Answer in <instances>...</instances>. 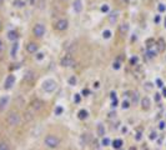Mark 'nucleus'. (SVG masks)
<instances>
[{"label":"nucleus","instance_id":"f257e3e1","mask_svg":"<svg viewBox=\"0 0 166 150\" xmlns=\"http://www.w3.org/2000/svg\"><path fill=\"white\" fill-rule=\"evenodd\" d=\"M6 123L9 124L10 126H18V125L21 123V115H20L18 111L11 110V111H9V114L6 116Z\"/></svg>","mask_w":166,"mask_h":150},{"label":"nucleus","instance_id":"f03ea898","mask_svg":"<svg viewBox=\"0 0 166 150\" xmlns=\"http://www.w3.org/2000/svg\"><path fill=\"white\" fill-rule=\"evenodd\" d=\"M44 143H45V145H46L48 148L56 149V148H59V145H60V139H59L57 136L50 134V135H48L46 138H45Z\"/></svg>","mask_w":166,"mask_h":150},{"label":"nucleus","instance_id":"7ed1b4c3","mask_svg":"<svg viewBox=\"0 0 166 150\" xmlns=\"http://www.w3.org/2000/svg\"><path fill=\"white\" fill-rule=\"evenodd\" d=\"M44 106H45V104L43 100H40V99H36V100H33L31 104H30V109L34 111V112H39L44 109Z\"/></svg>","mask_w":166,"mask_h":150},{"label":"nucleus","instance_id":"20e7f679","mask_svg":"<svg viewBox=\"0 0 166 150\" xmlns=\"http://www.w3.org/2000/svg\"><path fill=\"white\" fill-rule=\"evenodd\" d=\"M56 88V83L51 80V79H48V80H45L43 83V89L46 91V93H53L54 90H55Z\"/></svg>","mask_w":166,"mask_h":150},{"label":"nucleus","instance_id":"39448f33","mask_svg":"<svg viewBox=\"0 0 166 150\" xmlns=\"http://www.w3.org/2000/svg\"><path fill=\"white\" fill-rule=\"evenodd\" d=\"M33 34L36 38H43L45 34V26L43 24H35L33 28Z\"/></svg>","mask_w":166,"mask_h":150},{"label":"nucleus","instance_id":"423d86ee","mask_svg":"<svg viewBox=\"0 0 166 150\" xmlns=\"http://www.w3.org/2000/svg\"><path fill=\"white\" fill-rule=\"evenodd\" d=\"M60 65L64 66V68H71V66L75 65V59L70 55H66L60 60Z\"/></svg>","mask_w":166,"mask_h":150},{"label":"nucleus","instance_id":"0eeeda50","mask_svg":"<svg viewBox=\"0 0 166 150\" xmlns=\"http://www.w3.org/2000/svg\"><path fill=\"white\" fill-rule=\"evenodd\" d=\"M69 26V22L66 19H60V20H57V22L55 23V25H54V28H55V30L57 31H64L66 30Z\"/></svg>","mask_w":166,"mask_h":150},{"label":"nucleus","instance_id":"6e6552de","mask_svg":"<svg viewBox=\"0 0 166 150\" xmlns=\"http://www.w3.org/2000/svg\"><path fill=\"white\" fill-rule=\"evenodd\" d=\"M14 83H15V76H14V75H9V76L6 78V80H5L4 88H5L6 90H9V89H11V88H13Z\"/></svg>","mask_w":166,"mask_h":150},{"label":"nucleus","instance_id":"1a4fd4ad","mask_svg":"<svg viewBox=\"0 0 166 150\" xmlns=\"http://www.w3.org/2000/svg\"><path fill=\"white\" fill-rule=\"evenodd\" d=\"M25 49H26V51H28V53H30V54H34V53H36V51H38V49H39V45L36 44V43H29V44H26Z\"/></svg>","mask_w":166,"mask_h":150},{"label":"nucleus","instance_id":"9d476101","mask_svg":"<svg viewBox=\"0 0 166 150\" xmlns=\"http://www.w3.org/2000/svg\"><path fill=\"white\" fill-rule=\"evenodd\" d=\"M34 79H35V73L33 72V70H28L25 73V75H24V80L28 81V83L34 81Z\"/></svg>","mask_w":166,"mask_h":150},{"label":"nucleus","instance_id":"9b49d317","mask_svg":"<svg viewBox=\"0 0 166 150\" xmlns=\"http://www.w3.org/2000/svg\"><path fill=\"white\" fill-rule=\"evenodd\" d=\"M8 103H9V97H8V95H5V97H3L1 99H0V112L5 110Z\"/></svg>","mask_w":166,"mask_h":150},{"label":"nucleus","instance_id":"f8f14e48","mask_svg":"<svg viewBox=\"0 0 166 150\" xmlns=\"http://www.w3.org/2000/svg\"><path fill=\"white\" fill-rule=\"evenodd\" d=\"M118 16H119V12L118 11H111L110 15H109V23L110 24H116V20H118Z\"/></svg>","mask_w":166,"mask_h":150},{"label":"nucleus","instance_id":"ddd939ff","mask_svg":"<svg viewBox=\"0 0 166 150\" xmlns=\"http://www.w3.org/2000/svg\"><path fill=\"white\" fill-rule=\"evenodd\" d=\"M73 8L76 12H81L82 11V3L80 1V0H75L74 4H73Z\"/></svg>","mask_w":166,"mask_h":150},{"label":"nucleus","instance_id":"4468645a","mask_svg":"<svg viewBox=\"0 0 166 150\" xmlns=\"http://www.w3.org/2000/svg\"><path fill=\"white\" fill-rule=\"evenodd\" d=\"M81 143L84 145H89L91 143V135L90 134H82L81 135Z\"/></svg>","mask_w":166,"mask_h":150},{"label":"nucleus","instance_id":"2eb2a0df","mask_svg":"<svg viewBox=\"0 0 166 150\" xmlns=\"http://www.w3.org/2000/svg\"><path fill=\"white\" fill-rule=\"evenodd\" d=\"M141 106H142V109H146V110L150 108V99H149L147 97L141 99Z\"/></svg>","mask_w":166,"mask_h":150},{"label":"nucleus","instance_id":"dca6fc26","mask_svg":"<svg viewBox=\"0 0 166 150\" xmlns=\"http://www.w3.org/2000/svg\"><path fill=\"white\" fill-rule=\"evenodd\" d=\"M119 31H120V34H121L122 36H124V35H126V33L129 31V25H127V24H125V23L121 24V25L119 26Z\"/></svg>","mask_w":166,"mask_h":150},{"label":"nucleus","instance_id":"f3484780","mask_svg":"<svg viewBox=\"0 0 166 150\" xmlns=\"http://www.w3.org/2000/svg\"><path fill=\"white\" fill-rule=\"evenodd\" d=\"M18 38H19V35H18V33H16L15 30H10L9 33H8V39L11 40V41H15Z\"/></svg>","mask_w":166,"mask_h":150},{"label":"nucleus","instance_id":"a211bd4d","mask_svg":"<svg viewBox=\"0 0 166 150\" xmlns=\"http://www.w3.org/2000/svg\"><path fill=\"white\" fill-rule=\"evenodd\" d=\"M88 116H89V112L86 111L85 109H81L80 111L77 112V118L80 119V120H85L86 118H88Z\"/></svg>","mask_w":166,"mask_h":150},{"label":"nucleus","instance_id":"6ab92c4d","mask_svg":"<svg viewBox=\"0 0 166 150\" xmlns=\"http://www.w3.org/2000/svg\"><path fill=\"white\" fill-rule=\"evenodd\" d=\"M156 48H159V49H157V51H164V50H165V41H164V39H159V40H157Z\"/></svg>","mask_w":166,"mask_h":150},{"label":"nucleus","instance_id":"aec40b11","mask_svg":"<svg viewBox=\"0 0 166 150\" xmlns=\"http://www.w3.org/2000/svg\"><path fill=\"white\" fill-rule=\"evenodd\" d=\"M13 6L20 9V8H24V6H25V3H24L23 0H14V1H13Z\"/></svg>","mask_w":166,"mask_h":150},{"label":"nucleus","instance_id":"412c9836","mask_svg":"<svg viewBox=\"0 0 166 150\" xmlns=\"http://www.w3.org/2000/svg\"><path fill=\"white\" fill-rule=\"evenodd\" d=\"M113 147H114V149H120V148L122 147V140H121V139L114 140V141H113Z\"/></svg>","mask_w":166,"mask_h":150},{"label":"nucleus","instance_id":"4be33fe9","mask_svg":"<svg viewBox=\"0 0 166 150\" xmlns=\"http://www.w3.org/2000/svg\"><path fill=\"white\" fill-rule=\"evenodd\" d=\"M98 135L99 136H104V135H105V128H104L102 124H99L98 125Z\"/></svg>","mask_w":166,"mask_h":150},{"label":"nucleus","instance_id":"5701e85b","mask_svg":"<svg viewBox=\"0 0 166 150\" xmlns=\"http://www.w3.org/2000/svg\"><path fill=\"white\" fill-rule=\"evenodd\" d=\"M18 49H19V44H18V43H14V44H13V48H11V58H15Z\"/></svg>","mask_w":166,"mask_h":150},{"label":"nucleus","instance_id":"b1692460","mask_svg":"<svg viewBox=\"0 0 166 150\" xmlns=\"http://www.w3.org/2000/svg\"><path fill=\"white\" fill-rule=\"evenodd\" d=\"M0 150H11L10 145L5 143V141H0Z\"/></svg>","mask_w":166,"mask_h":150},{"label":"nucleus","instance_id":"393cba45","mask_svg":"<svg viewBox=\"0 0 166 150\" xmlns=\"http://www.w3.org/2000/svg\"><path fill=\"white\" fill-rule=\"evenodd\" d=\"M34 114H35V112L30 109L28 112H25V120H28V122H29V120H31L33 118H34Z\"/></svg>","mask_w":166,"mask_h":150},{"label":"nucleus","instance_id":"a878e982","mask_svg":"<svg viewBox=\"0 0 166 150\" xmlns=\"http://www.w3.org/2000/svg\"><path fill=\"white\" fill-rule=\"evenodd\" d=\"M76 81H77V80H76L75 76H70V78H69V84H70V85H76Z\"/></svg>","mask_w":166,"mask_h":150},{"label":"nucleus","instance_id":"bb28decb","mask_svg":"<svg viewBox=\"0 0 166 150\" xmlns=\"http://www.w3.org/2000/svg\"><path fill=\"white\" fill-rule=\"evenodd\" d=\"M102 36H104V39H109V38L111 36V31L110 30H105L102 33Z\"/></svg>","mask_w":166,"mask_h":150},{"label":"nucleus","instance_id":"cd10ccee","mask_svg":"<svg viewBox=\"0 0 166 150\" xmlns=\"http://www.w3.org/2000/svg\"><path fill=\"white\" fill-rule=\"evenodd\" d=\"M63 111H64V109L61 106H56L55 108V114L56 115H61V114H63Z\"/></svg>","mask_w":166,"mask_h":150},{"label":"nucleus","instance_id":"c85d7f7f","mask_svg":"<svg viewBox=\"0 0 166 150\" xmlns=\"http://www.w3.org/2000/svg\"><path fill=\"white\" fill-rule=\"evenodd\" d=\"M139 101V93H135L134 95H132V103L136 104Z\"/></svg>","mask_w":166,"mask_h":150},{"label":"nucleus","instance_id":"c756f323","mask_svg":"<svg viewBox=\"0 0 166 150\" xmlns=\"http://www.w3.org/2000/svg\"><path fill=\"white\" fill-rule=\"evenodd\" d=\"M102 145H104V147L110 145V139H109V138H104V139H102Z\"/></svg>","mask_w":166,"mask_h":150},{"label":"nucleus","instance_id":"7c9ffc66","mask_svg":"<svg viewBox=\"0 0 166 150\" xmlns=\"http://www.w3.org/2000/svg\"><path fill=\"white\" fill-rule=\"evenodd\" d=\"M109 10H110V8H109V5H106V4L101 6V11L102 12H109Z\"/></svg>","mask_w":166,"mask_h":150},{"label":"nucleus","instance_id":"2f4dec72","mask_svg":"<svg viewBox=\"0 0 166 150\" xmlns=\"http://www.w3.org/2000/svg\"><path fill=\"white\" fill-rule=\"evenodd\" d=\"M74 101H75L76 104H79L81 101V98H80V95L79 94H75V97H74Z\"/></svg>","mask_w":166,"mask_h":150},{"label":"nucleus","instance_id":"473e14b6","mask_svg":"<svg viewBox=\"0 0 166 150\" xmlns=\"http://www.w3.org/2000/svg\"><path fill=\"white\" fill-rule=\"evenodd\" d=\"M115 118H116V112H115V111H111L110 114L107 115V119H110V120H111V119H115Z\"/></svg>","mask_w":166,"mask_h":150},{"label":"nucleus","instance_id":"72a5a7b5","mask_svg":"<svg viewBox=\"0 0 166 150\" xmlns=\"http://www.w3.org/2000/svg\"><path fill=\"white\" fill-rule=\"evenodd\" d=\"M145 89H146V90H152V84H151V83H146V84H145Z\"/></svg>","mask_w":166,"mask_h":150},{"label":"nucleus","instance_id":"f704fd0d","mask_svg":"<svg viewBox=\"0 0 166 150\" xmlns=\"http://www.w3.org/2000/svg\"><path fill=\"white\" fill-rule=\"evenodd\" d=\"M121 106H122V109H127V108L130 106V103H129V101H126V100H125V101L122 103V105H121Z\"/></svg>","mask_w":166,"mask_h":150},{"label":"nucleus","instance_id":"c9c22d12","mask_svg":"<svg viewBox=\"0 0 166 150\" xmlns=\"http://www.w3.org/2000/svg\"><path fill=\"white\" fill-rule=\"evenodd\" d=\"M166 10V6L164 5V4H160V5H159V11L160 12H164Z\"/></svg>","mask_w":166,"mask_h":150},{"label":"nucleus","instance_id":"e433bc0d","mask_svg":"<svg viewBox=\"0 0 166 150\" xmlns=\"http://www.w3.org/2000/svg\"><path fill=\"white\" fill-rule=\"evenodd\" d=\"M113 68L116 69V70H119V69H120V61H115L114 65H113Z\"/></svg>","mask_w":166,"mask_h":150},{"label":"nucleus","instance_id":"4c0bfd02","mask_svg":"<svg viewBox=\"0 0 166 150\" xmlns=\"http://www.w3.org/2000/svg\"><path fill=\"white\" fill-rule=\"evenodd\" d=\"M156 86L163 88V80H161V79H156Z\"/></svg>","mask_w":166,"mask_h":150},{"label":"nucleus","instance_id":"58836bf2","mask_svg":"<svg viewBox=\"0 0 166 150\" xmlns=\"http://www.w3.org/2000/svg\"><path fill=\"white\" fill-rule=\"evenodd\" d=\"M130 61H131V64H132V65H135V64H136V63H138V61H139V59H138V56H134V58H131V60H130Z\"/></svg>","mask_w":166,"mask_h":150},{"label":"nucleus","instance_id":"ea45409f","mask_svg":"<svg viewBox=\"0 0 166 150\" xmlns=\"http://www.w3.org/2000/svg\"><path fill=\"white\" fill-rule=\"evenodd\" d=\"M110 98H111V100H118V98H116V93H115V91H111Z\"/></svg>","mask_w":166,"mask_h":150},{"label":"nucleus","instance_id":"a19ab883","mask_svg":"<svg viewBox=\"0 0 166 150\" xmlns=\"http://www.w3.org/2000/svg\"><path fill=\"white\" fill-rule=\"evenodd\" d=\"M89 94H90V90L89 89H82V95H84V97H88Z\"/></svg>","mask_w":166,"mask_h":150},{"label":"nucleus","instance_id":"79ce46f5","mask_svg":"<svg viewBox=\"0 0 166 150\" xmlns=\"http://www.w3.org/2000/svg\"><path fill=\"white\" fill-rule=\"evenodd\" d=\"M160 100H161V95L160 94H155V101L160 103Z\"/></svg>","mask_w":166,"mask_h":150},{"label":"nucleus","instance_id":"37998d69","mask_svg":"<svg viewBox=\"0 0 166 150\" xmlns=\"http://www.w3.org/2000/svg\"><path fill=\"white\" fill-rule=\"evenodd\" d=\"M119 105V101L118 100H113V103H111V108H116Z\"/></svg>","mask_w":166,"mask_h":150},{"label":"nucleus","instance_id":"c03bdc74","mask_svg":"<svg viewBox=\"0 0 166 150\" xmlns=\"http://www.w3.org/2000/svg\"><path fill=\"white\" fill-rule=\"evenodd\" d=\"M159 129H160V130H164V129H165V123H164V122H160V124H159Z\"/></svg>","mask_w":166,"mask_h":150},{"label":"nucleus","instance_id":"a18cd8bd","mask_svg":"<svg viewBox=\"0 0 166 150\" xmlns=\"http://www.w3.org/2000/svg\"><path fill=\"white\" fill-rule=\"evenodd\" d=\"M156 136H157V134H156L155 131H152L151 134H150V139H151V140H154V139H156Z\"/></svg>","mask_w":166,"mask_h":150},{"label":"nucleus","instance_id":"49530a36","mask_svg":"<svg viewBox=\"0 0 166 150\" xmlns=\"http://www.w3.org/2000/svg\"><path fill=\"white\" fill-rule=\"evenodd\" d=\"M160 20H161L160 15H156V16H155V19H154V22H155L156 24H159V23H160Z\"/></svg>","mask_w":166,"mask_h":150},{"label":"nucleus","instance_id":"de8ad7c7","mask_svg":"<svg viewBox=\"0 0 166 150\" xmlns=\"http://www.w3.org/2000/svg\"><path fill=\"white\" fill-rule=\"evenodd\" d=\"M43 58H44V54H43V53H39L38 55H36V59H38V60H41Z\"/></svg>","mask_w":166,"mask_h":150},{"label":"nucleus","instance_id":"09e8293b","mask_svg":"<svg viewBox=\"0 0 166 150\" xmlns=\"http://www.w3.org/2000/svg\"><path fill=\"white\" fill-rule=\"evenodd\" d=\"M135 139L136 140H141V133H138V134L135 135Z\"/></svg>","mask_w":166,"mask_h":150},{"label":"nucleus","instance_id":"8fccbe9b","mask_svg":"<svg viewBox=\"0 0 166 150\" xmlns=\"http://www.w3.org/2000/svg\"><path fill=\"white\" fill-rule=\"evenodd\" d=\"M99 86H100V83H99V81L94 83V88H95V89H99Z\"/></svg>","mask_w":166,"mask_h":150},{"label":"nucleus","instance_id":"3c124183","mask_svg":"<svg viewBox=\"0 0 166 150\" xmlns=\"http://www.w3.org/2000/svg\"><path fill=\"white\" fill-rule=\"evenodd\" d=\"M163 97L166 98V88H164V89H163Z\"/></svg>","mask_w":166,"mask_h":150},{"label":"nucleus","instance_id":"603ef678","mask_svg":"<svg viewBox=\"0 0 166 150\" xmlns=\"http://www.w3.org/2000/svg\"><path fill=\"white\" fill-rule=\"evenodd\" d=\"M129 1H130V0H120V3H122V4H126Z\"/></svg>","mask_w":166,"mask_h":150},{"label":"nucleus","instance_id":"864d4df0","mask_svg":"<svg viewBox=\"0 0 166 150\" xmlns=\"http://www.w3.org/2000/svg\"><path fill=\"white\" fill-rule=\"evenodd\" d=\"M3 49V41H1V39H0V50Z\"/></svg>","mask_w":166,"mask_h":150},{"label":"nucleus","instance_id":"5fc2aeb1","mask_svg":"<svg viewBox=\"0 0 166 150\" xmlns=\"http://www.w3.org/2000/svg\"><path fill=\"white\" fill-rule=\"evenodd\" d=\"M3 4H4V0H0V6H3Z\"/></svg>","mask_w":166,"mask_h":150},{"label":"nucleus","instance_id":"6e6d98bb","mask_svg":"<svg viewBox=\"0 0 166 150\" xmlns=\"http://www.w3.org/2000/svg\"><path fill=\"white\" fill-rule=\"evenodd\" d=\"M3 29V24H1V22H0V30Z\"/></svg>","mask_w":166,"mask_h":150},{"label":"nucleus","instance_id":"4d7b16f0","mask_svg":"<svg viewBox=\"0 0 166 150\" xmlns=\"http://www.w3.org/2000/svg\"><path fill=\"white\" fill-rule=\"evenodd\" d=\"M130 150H136V148H134V147H131V148H130Z\"/></svg>","mask_w":166,"mask_h":150},{"label":"nucleus","instance_id":"13d9d810","mask_svg":"<svg viewBox=\"0 0 166 150\" xmlns=\"http://www.w3.org/2000/svg\"><path fill=\"white\" fill-rule=\"evenodd\" d=\"M30 3H31V4H34V0H30Z\"/></svg>","mask_w":166,"mask_h":150},{"label":"nucleus","instance_id":"bf43d9fd","mask_svg":"<svg viewBox=\"0 0 166 150\" xmlns=\"http://www.w3.org/2000/svg\"><path fill=\"white\" fill-rule=\"evenodd\" d=\"M165 28H166V18H165Z\"/></svg>","mask_w":166,"mask_h":150},{"label":"nucleus","instance_id":"052dcab7","mask_svg":"<svg viewBox=\"0 0 166 150\" xmlns=\"http://www.w3.org/2000/svg\"><path fill=\"white\" fill-rule=\"evenodd\" d=\"M63 1H66V0H63Z\"/></svg>","mask_w":166,"mask_h":150}]
</instances>
